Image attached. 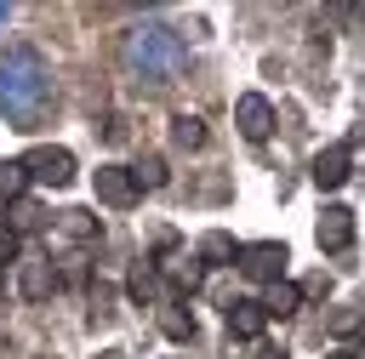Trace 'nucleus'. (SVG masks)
Wrapping results in <instances>:
<instances>
[{
	"label": "nucleus",
	"instance_id": "f257e3e1",
	"mask_svg": "<svg viewBox=\"0 0 365 359\" xmlns=\"http://www.w3.org/2000/svg\"><path fill=\"white\" fill-rule=\"evenodd\" d=\"M51 108V68L34 46H6L0 51V114L17 131H34Z\"/></svg>",
	"mask_w": 365,
	"mask_h": 359
},
{
	"label": "nucleus",
	"instance_id": "f03ea898",
	"mask_svg": "<svg viewBox=\"0 0 365 359\" xmlns=\"http://www.w3.org/2000/svg\"><path fill=\"white\" fill-rule=\"evenodd\" d=\"M120 63L143 85H171L188 68V40L177 28H165V23H137L125 34V46H120Z\"/></svg>",
	"mask_w": 365,
	"mask_h": 359
},
{
	"label": "nucleus",
	"instance_id": "7ed1b4c3",
	"mask_svg": "<svg viewBox=\"0 0 365 359\" xmlns=\"http://www.w3.org/2000/svg\"><path fill=\"white\" fill-rule=\"evenodd\" d=\"M285 245L279 239H257V245H240V256H234V268L240 274H251V279H262V285H274L279 274H285Z\"/></svg>",
	"mask_w": 365,
	"mask_h": 359
},
{
	"label": "nucleus",
	"instance_id": "20e7f679",
	"mask_svg": "<svg viewBox=\"0 0 365 359\" xmlns=\"http://www.w3.org/2000/svg\"><path fill=\"white\" fill-rule=\"evenodd\" d=\"M23 171H29V182L68 188L74 182V154L68 148H34V154H23Z\"/></svg>",
	"mask_w": 365,
	"mask_h": 359
},
{
	"label": "nucleus",
	"instance_id": "39448f33",
	"mask_svg": "<svg viewBox=\"0 0 365 359\" xmlns=\"http://www.w3.org/2000/svg\"><path fill=\"white\" fill-rule=\"evenodd\" d=\"M97 199H103V205H114V211L137 205V199H143V188H137L131 165H97Z\"/></svg>",
	"mask_w": 365,
	"mask_h": 359
},
{
	"label": "nucleus",
	"instance_id": "423d86ee",
	"mask_svg": "<svg viewBox=\"0 0 365 359\" xmlns=\"http://www.w3.org/2000/svg\"><path fill=\"white\" fill-rule=\"evenodd\" d=\"M234 120H240V131H245L251 142H262V137L274 131V103H268L262 91H245V97L234 103Z\"/></svg>",
	"mask_w": 365,
	"mask_h": 359
},
{
	"label": "nucleus",
	"instance_id": "0eeeda50",
	"mask_svg": "<svg viewBox=\"0 0 365 359\" xmlns=\"http://www.w3.org/2000/svg\"><path fill=\"white\" fill-rule=\"evenodd\" d=\"M348 165H354L348 142H331V148L314 154V182H319V188H342V182H348Z\"/></svg>",
	"mask_w": 365,
	"mask_h": 359
},
{
	"label": "nucleus",
	"instance_id": "6e6552de",
	"mask_svg": "<svg viewBox=\"0 0 365 359\" xmlns=\"http://www.w3.org/2000/svg\"><path fill=\"white\" fill-rule=\"evenodd\" d=\"M314 239H319V251H348V245H354V211H342V205H331V211L319 217V228H314Z\"/></svg>",
	"mask_w": 365,
	"mask_h": 359
},
{
	"label": "nucleus",
	"instance_id": "1a4fd4ad",
	"mask_svg": "<svg viewBox=\"0 0 365 359\" xmlns=\"http://www.w3.org/2000/svg\"><path fill=\"white\" fill-rule=\"evenodd\" d=\"M262 325H268V313H262L257 296H234L228 302V331L234 336H262Z\"/></svg>",
	"mask_w": 365,
	"mask_h": 359
},
{
	"label": "nucleus",
	"instance_id": "9d476101",
	"mask_svg": "<svg viewBox=\"0 0 365 359\" xmlns=\"http://www.w3.org/2000/svg\"><path fill=\"white\" fill-rule=\"evenodd\" d=\"M46 228V205H34V199H11L6 205V234H40Z\"/></svg>",
	"mask_w": 365,
	"mask_h": 359
},
{
	"label": "nucleus",
	"instance_id": "9b49d317",
	"mask_svg": "<svg viewBox=\"0 0 365 359\" xmlns=\"http://www.w3.org/2000/svg\"><path fill=\"white\" fill-rule=\"evenodd\" d=\"M297 308H302V285L274 279V285H268V296H262V313H268V319H285V313H297Z\"/></svg>",
	"mask_w": 365,
	"mask_h": 359
},
{
	"label": "nucleus",
	"instance_id": "f8f14e48",
	"mask_svg": "<svg viewBox=\"0 0 365 359\" xmlns=\"http://www.w3.org/2000/svg\"><path fill=\"white\" fill-rule=\"evenodd\" d=\"M17 285H23V296H51L57 291V268L51 262H23V274H17Z\"/></svg>",
	"mask_w": 365,
	"mask_h": 359
},
{
	"label": "nucleus",
	"instance_id": "ddd939ff",
	"mask_svg": "<svg viewBox=\"0 0 365 359\" xmlns=\"http://www.w3.org/2000/svg\"><path fill=\"white\" fill-rule=\"evenodd\" d=\"M234 256H240V245H234L228 234H205V239H200V262H205V268H222V262H234Z\"/></svg>",
	"mask_w": 365,
	"mask_h": 359
},
{
	"label": "nucleus",
	"instance_id": "4468645a",
	"mask_svg": "<svg viewBox=\"0 0 365 359\" xmlns=\"http://www.w3.org/2000/svg\"><path fill=\"white\" fill-rule=\"evenodd\" d=\"M171 142H177V148H200V142H205V120L177 114V120H171Z\"/></svg>",
	"mask_w": 365,
	"mask_h": 359
},
{
	"label": "nucleus",
	"instance_id": "2eb2a0df",
	"mask_svg": "<svg viewBox=\"0 0 365 359\" xmlns=\"http://www.w3.org/2000/svg\"><path fill=\"white\" fill-rule=\"evenodd\" d=\"M131 302H143V308L160 302V279H154V268H137V274H131Z\"/></svg>",
	"mask_w": 365,
	"mask_h": 359
},
{
	"label": "nucleus",
	"instance_id": "dca6fc26",
	"mask_svg": "<svg viewBox=\"0 0 365 359\" xmlns=\"http://www.w3.org/2000/svg\"><path fill=\"white\" fill-rule=\"evenodd\" d=\"M165 308H171V313H160V331H165L171 342H188V336H194V319L177 313V302H165Z\"/></svg>",
	"mask_w": 365,
	"mask_h": 359
},
{
	"label": "nucleus",
	"instance_id": "f3484780",
	"mask_svg": "<svg viewBox=\"0 0 365 359\" xmlns=\"http://www.w3.org/2000/svg\"><path fill=\"white\" fill-rule=\"evenodd\" d=\"M23 188H29V171H23V160L0 165V194H6V199H23Z\"/></svg>",
	"mask_w": 365,
	"mask_h": 359
},
{
	"label": "nucleus",
	"instance_id": "a211bd4d",
	"mask_svg": "<svg viewBox=\"0 0 365 359\" xmlns=\"http://www.w3.org/2000/svg\"><path fill=\"white\" fill-rule=\"evenodd\" d=\"M63 234H68V239H91V234H97V217H91V211H63Z\"/></svg>",
	"mask_w": 365,
	"mask_h": 359
},
{
	"label": "nucleus",
	"instance_id": "6ab92c4d",
	"mask_svg": "<svg viewBox=\"0 0 365 359\" xmlns=\"http://www.w3.org/2000/svg\"><path fill=\"white\" fill-rule=\"evenodd\" d=\"M131 177H137V188H160L165 182V165L160 160H143V165H131Z\"/></svg>",
	"mask_w": 365,
	"mask_h": 359
},
{
	"label": "nucleus",
	"instance_id": "aec40b11",
	"mask_svg": "<svg viewBox=\"0 0 365 359\" xmlns=\"http://www.w3.org/2000/svg\"><path fill=\"white\" fill-rule=\"evenodd\" d=\"M331 331H336V336H354V331H359V308H336V313H331Z\"/></svg>",
	"mask_w": 365,
	"mask_h": 359
},
{
	"label": "nucleus",
	"instance_id": "412c9836",
	"mask_svg": "<svg viewBox=\"0 0 365 359\" xmlns=\"http://www.w3.org/2000/svg\"><path fill=\"white\" fill-rule=\"evenodd\" d=\"M6 262H17V234L0 228V268H6Z\"/></svg>",
	"mask_w": 365,
	"mask_h": 359
},
{
	"label": "nucleus",
	"instance_id": "4be33fe9",
	"mask_svg": "<svg viewBox=\"0 0 365 359\" xmlns=\"http://www.w3.org/2000/svg\"><path fill=\"white\" fill-rule=\"evenodd\" d=\"M336 359H365V342H354V348H342Z\"/></svg>",
	"mask_w": 365,
	"mask_h": 359
},
{
	"label": "nucleus",
	"instance_id": "5701e85b",
	"mask_svg": "<svg viewBox=\"0 0 365 359\" xmlns=\"http://www.w3.org/2000/svg\"><path fill=\"white\" fill-rule=\"evenodd\" d=\"M257 359H285V353H274V348H262V353H257Z\"/></svg>",
	"mask_w": 365,
	"mask_h": 359
},
{
	"label": "nucleus",
	"instance_id": "b1692460",
	"mask_svg": "<svg viewBox=\"0 0 365 359\" xmlns=\"http://www.w3.org/2000/svg\"><path fill=\"white\" fill-rule=\"evenodd\" d=\"M6 17H11V11H6V0H0V28H6Z\"/></svg>",
	"mask_w": 365,
	"mask_h": 359
},
{
	"label": "nucleus",
	"instance_id": "393cba45",
	"mask_svg": "<svg viewBox=\"0 0 365 359\" xmlns=\"http://www.w3.org/2000/svg\"><path fill=\"white\" fill-rule=\"evenodd\" d=\"M0 291H6V279H0Z\"/></svg>",
	"mask_w": 365,
	"mask_h": 359
}]
</instances>
